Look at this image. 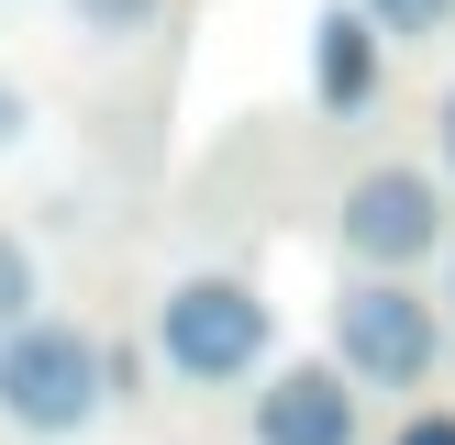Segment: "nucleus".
Returning a JSON list of instances; mask_svg holds the SVG:
<instances>
[{
    "label": "nucleus",
    "instance_id": "nucleus-1",
    "mask_svg": "<svg viewBox=\"0 0 455 445\" xmlns=\"http://www.w3.org/2000/svg\"><path fill=\"white\" fill-rule=\"evenodd\" d=\"M123 390H133V356H111L67 312H22L0 334V434H22V445H78Z\"/></svg>",
    "mask_w": 455,
    "mask_h": 445
},
{
    "label": "nucleus",
    "instance_id": "nucleus-2",
    "mask_svg": "<svg viewBox=\"0 0 455 445\" xmlns=\"http://www.w3.org/2000/svg\"><path fill=\"white\" fill-rule=\"evenodd\" d=\"M278 356V301L244 267H189L156 289V368L178 390H244Z\"/></svg>",
    "mask_w": 455,
    "mask_h": 445
},
{
    "label": "nucleus",
    "instance_id": "nucleus-3",
    "mask_svg": "<svg viewBox=\"0 0 455 445\" xmlns=\"http://www.w3.org/2000/svg\"><path fill=\"white\" fill-rule=\"evenodd\" d=\"M323 323H333V368L355 378V390H434V368H444V312H434V289L422 279H378V267H345L333 279V301H323Z\"/></svg>",
    "mask_w": 455,
    "mask_h": 445
},
{
    "label": "nucleus",
    "instance_id": "nucleus-4",
    "mask_svg": "<svg viewBox=\"0 0 455 445\" xmlns=\"http://www.w3.org/2000/svg\"><path fill=\"white\" fill-rule=\"evenodd\" d=\"M444 234H455V190L434 167H411V156H367L345 178V200H333L345 267H378V279H422L444 256Z\"/></svg>",
    "mask_w": 455,
    "mask_h": 445
},
{
    "label": "nucleus",
    "instance_id": "nucleus-5",
    "mask_svg": "<svg viewBox=\"0 0 455 445\" xmlns=\"http://www.w3.org/2000/svg\"><path fill=\"white\" fill-rule=\"evenodd\" d=\"M244 445H367V390L333 356H267L244 390Z\"/></svg>",
    "mask_w": 455,
    "mask_h": 445
},
{
    "label": "nucleus",
    "instance_id": "nucleus-6",
    "mask_svg": "<svg viewBox=\"0 0 455 445\" xmlns=\"http://www.w3.org/2000/svg\"><path fill=\"white\" fill-rule=\"evenodd\" d=\"M378 78H389V34H378L355 0H333V12L311 22V111L355 123V111L378 101Z\"/></svg>",
    "mask_w": 455,
    "mask_h": 445
},
{
    "label": "nucleus",
    "instance_id": "nucleus-7",
    "mask_svg": "<svg viewBox=\"0 0 455 445\" xmlns=\"http://www.w3.org/2000/svg\"><path fill=\"white\" fill-rule=\"evenodd\" d=\"M56 12H67L78 44H145L156 22H167V0H56Z\"/></svg>",
    "mask_w": 455,
    "mask_h": 445
},
{
    "label": "nucleus",
    "instance_id": "nucleus-8",
    "mask_svg": "<svg viewBox=\"0 0 455 445\" xmlns=\"http://www.w3.org/2000/svg\"><path fill=\"white\" fill-rule=\"evenodd\" d=\"M22 312H44V256L12 234V222H0V334H12Z\"/></svg>",
    "mask_w": 455,
    "mask_h": 445
},
{
    "label": "nucleus",
    "instance_id": "nucleus-9",
    "mask_svg": "<svg viewBox=\"0 0 455 445\" xmlns=\"http://www.w3.org/2000/svg\"><path fill=\"white\" fill-rule=\"evenodd\" d=\"M355 12H367L389 44H444L455 34V0H355Z\"/></svg>",
    "mask_w": 455,
    "mask_h": 445
},
{
    "label": "nucleus",
    "instance_id": "nucleus-10",
    "mask_svg": "<svg viewBox=\"0 0 455 445\" xmlns=\"http://www.w3.org/2000/svg\"><path fill=\"white\" fill-rule=\"evenodd\" d=\"M34 123H44V111H34V89H22L12 67H0V167H12V156L34 145Z\"/></svg>",
    "mask_w": 455,
    "mask_h": 445
},
{
    "label": "nucleus",
    "instance_id": "nucleus-11",
    "mask_svg": "<svg viewBox=\"0 0 455 445\" xmlns=\"http://www.w3.org/2000/svg\"><path fill=\"white\" fill-rule=\"evenodd\" d=\"M389 445H455V412H400Z\"/></svg>",
    "mask_w": 455,
    "mask_h": 445
},
{
    "label": "nucleus",
    "instance_id": "nucleus-12",
    "mask_svg": "<svg viewBox=\"0 0 455 445\" xmlns=\"http://www.w3.org/2000/svg\"><path fill=\"white\" fill-rule=\"evenodd\" d=\"M434 178L455 190V78H444V101H434Z\"/></svg>",
    "mask_w": 455,
    "mask_h": 445
},
{
    "label": "nucleus",
    "instance_id": "nucleus-13",
    "mask_svg": "<svg viewBox=\"0 0 455 445\" xmlns=\"http://www.w3.org/2000/svg\"><path fill=\"white\" fill-rule=\"evenodd\" d=\"M434 312H444V334H455V234H444V256H434Z\"/></svg>",
    "mask_w": 455,
    "mask_h": 445
}]
</instances>
